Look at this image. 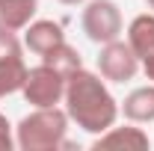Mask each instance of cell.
Listing matches in <instances>:
<instances>
[{"mask_svg": "<svg viewBox=\"0 0 154 151\" xmlns=\"http://www.w3.org/2000/svg\"><path fill=\"white\" fill-rule=\"evenodd\" d=\"M62 107H65L68 119L80 131L92 133V136L113 128L119 122V116H122L119 101L107 89V80L101 74H95V71H86V68H77L74 74L65 80Z\"/></svg>", "mask_w": 154, "mask_h": 151, "instance_id": "1", "label": "cell"}, {"mask_svg": "<svg viewBox=\"0 0 154 151\" xmlns=\"http://www.w3.org/2000/svg\"><path fill=\"white\" fill-rule=\"evenodd\" d=\"M12 148H15V128L0 113V151H12Z\"/></svg>", "mask_w": 154, "mask_h": 151, "instance_id": "13", "label": "cell"}, {"mask_svg": "<svg viewBox=\"0 0 154 151\" xmlns=\"http://www.w3.org/2000/svg\"><path fill=\"white\" fill-rule=\"evenodd\" d=\"M45 65H51V68H57L62 77H71L77 68H83V57H80V51L71 48L68 42H59L57 48H51L45 57H42Z\"/></svg>", "mask_w": 154, "mask_h": 151, "instance_id": "12", "label": "cell"}, {"mask_svg": "<svg viewBox=\"0 0 154 151\" xmlns=\"http://www.w3.org/2000/svg\"><path fill=\"white\" fill-rule=\"evenodd\" d=\"M71 119L65 107H33L15 125V148L21 151H59L68 148L71 142L65 139Z\"/></svg>", "mask_w": 154, "mask_h": 151, "instance_id": "2", "label": "cell"}, {"mask_svg": "<svg viewBox=\"0 0 154 151\" xmlns=\"http://www.w3.org/2000/svg\"><path fill=\"white\" fill-rule=\"evenodd\" d=\"M59 42H65L62 24L51 18H33L24 27V48H30L36 57H45L51 48H57Z\"/></svg>", "mask_w": 154, "mask_h": 151, "instance_id": "7", "label": "cell"}, {"mask_svg": "<svg viewBox=\"0 0 154 151\" xmlns=\"http://www.w3.org/2000/svg\"><path fill=\"white\" fill-rule=\"evenodd\" d=\"M92 148H125V151H145L151 148V139L142 128H136V122H128V125H113L104 133H98Z\"/></svg>", "mask_w": 154, "mask_h": 151, "instance_id": "6", "label": "cell"}, {"mask_svg": "<svg viewBox=\"0 0 154 151\" xmlns=\"http://www.w3.org/2000/svg\"><path fill=\"white\" fill-rule=\"evenodd\" d=\"M80 27H83L86 39L101 48L113 39H122L125 18H122V9L116 0H86L83 12H80Z\"/></svg>", "mask_w": 154, "mask_h": 151, "instance_id": "3", "label": "cell"}, {"mask_svg": "<svg viewBox=\"0 0 154 151\" xmlns=\"http://www.w3.org/2000/svg\"><path fill=\"white\" fill-rule=\"evenodd\" d=\"M38 0H0V30L24 33V27L36 18Z\"/></svg>", "mask_w": 154, "mask_h": 151, "instance_id": "11", "label": "cell"}, {"mask_svg": "<svg viewBox=\"0 0 154 151\" xmlns=\"http://www.w3.org/2000/svg\"><path fill=\"white\" fill-rule=\"evenodd\" d=\"M65 80L57 68L38 62L36 68H27V80L21 86V95L30 107H59L65 98Z\"/></svg>", "mask_w": 154, "mask_h": 151, "instance_id": "4", "label": "cell"}, {"mask_svg": "<svg viewBox=\"0 0 154 151\" xmlns=\"http://www.w3.org/2000/svg\"><path fill=\"white\" fill-rule=\"evenodd\" d=\"M125 42L134 48V54L139 59L151 57L154 54V12L136 15V18L128 24V30H125Z\"/></svg>", "mask_w": 154, "mask_h": 151, "instance_id": "10", "label": "cell"}, {"mask_svg": "<svg viewBox=\"0 0 154 151\" xmlns=\"http://www.w3.org/2000/svg\"><path fill=\"white\" fill-rule=\"evenodd\" d=\"M24 80H27L24 51H6V54H0V98L21 92Z\"/></svg>", "mask_w": 154, "mask_h": 151, "instance_id": "9", "label": "cell"}, {"mask_svg": "<svg viewBox=\"0 0 154 151\" xmlns=\"http://www.w3.org/2000/svg\"><path fill=\"white\" fill-rule=\"evenodd\" d=\"M142 71V59L134 54V48L125 39H113L107 45H101L98 54V74L107 83H128Z\"/></svg>", "mask_w": 154, "mask_h": 151, "instance_id": "5", "label": "cell"}, {"mask_svg": "<svg viewBox=\"0 0 154 151\" xmlns=\"http://www.w3.org/2000/svg\"><path fill=\"white\" fill-rule=\"evenodd\" d=\"M142 74H145V77H148V80L154 83V54L142 59Z\"/></svg>", "mask_w": 154, "mask_h": 151, "instance_id": "14", "label": "cell"}, {"mask_svg": "<svg viewBox=\"0 0 154 151\" xmlns=\"http://www.w3.org/2000/svg\"><path fill=\"white\" fill-rule=\"evenodd\" d=\"M59 3H62V6H83L86 0H59Z\"/></svg>", "mask_w": 154, "mask_h": 151, "instance_id": "15", "label": "cell"}, {"mask_svg": "<svg viewBox=\"0 0 154 151\" xmlns=\"http://www.w3.org/2000/svg\"><path fill=\"white\" fill-rule=\"evenodd\" d=\"M119 110H122V116H125L128 122L151 125V122H154V83L128 92V95H125V101L119 104Z\"/></svg>", "mask_w": 154, "mask_h": 151, "instance_id": "8", "label": "cell"}, {"mask_svg": "<svg viewBox=\"0 0 154 151\" xmlns=\"http://www.w3.org/2000/svg\"><path fill=\"white\" fill-rule=\"evenodd\" d=\"M145 6H148V9H151V12H154V0H145Z\"/></svg>", "mask_w": 154, "mask_h": 151, "instance_id": "16", "label": "cell"}]
</instances>
